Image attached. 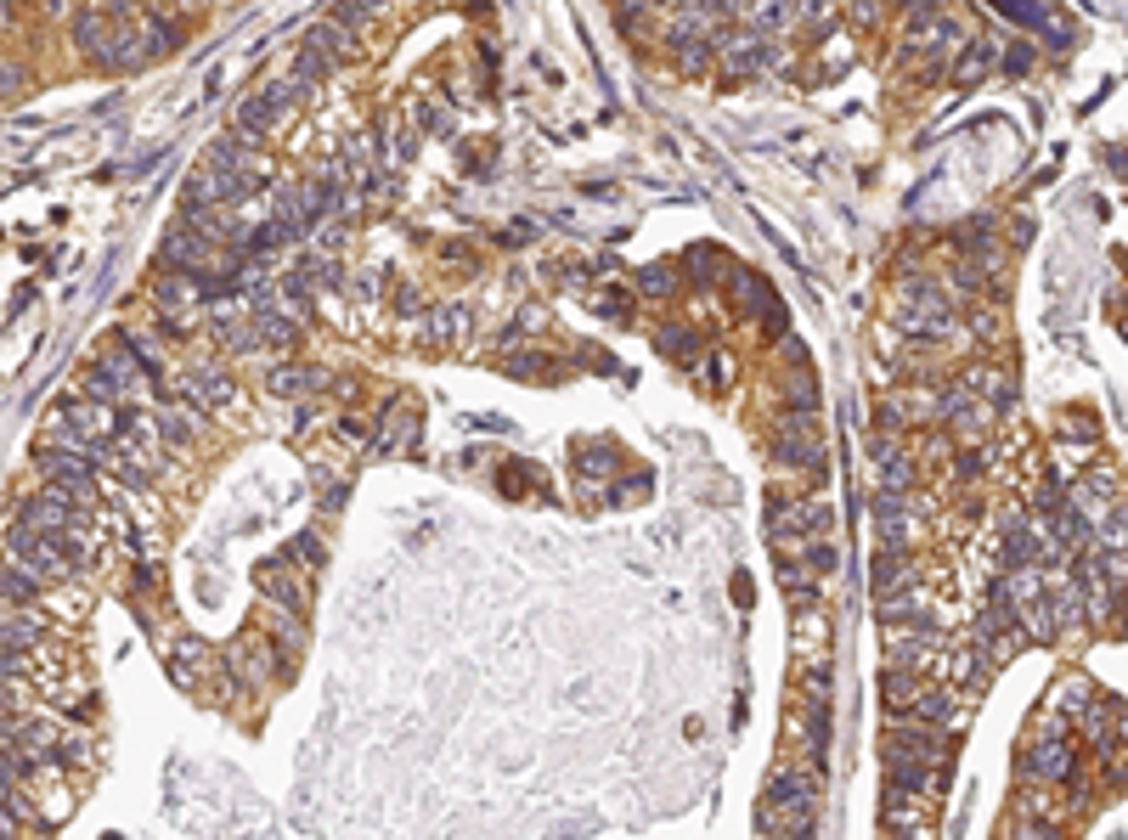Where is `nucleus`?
I'll list each match as a JSON object with an SVG mask.
<instances>
[{"instance_id":"f257e3e1","label":"nucleus","mask_w":1128,"mask_h":840,"mask_svg":"<svg viewBox=\"0 0 1128 840\" xmlns=\"http://www.w3.org/2000/svg\"><path fill=\"white\" fill-rule=\"evenodd\" d=\"M813 801H818V773L813 767H779L762 801V829L768 835H807L813 829Z\"/></svg>"},{"instance_id":"f03ea898","label":"nucleus","mask_w":1128,"mask_h":840,"mask_svg":"<svg viewBox=\"0 0 1128 840\" xmlns=\"http://www.w3.org/2000/svg\"><path fill=\"white\" fill-rule=\"evenodd\" d=\"M74 46L102 68H141L147 63L141 29H130L125 17H113V12H79L74 17Z\"/></svg>"},{"instance_id":"7ed1b4c3","label":"nucleus","mask_w":1128,"mask_h":840,"mask_svg":"<svg viewBox=\"0 0 1128 840\" xmlns=\"http://www.w3.org/2000/svg\"><path fill=\"white\" fill-rule=\"evenodd\" d=\"M886 784H909V790H931L937 784V739L925 728L886 733Z\"/></svg>"},{"instance_id":"20e7f679","label":"nucleus","mask_w":1128,"mask_h":840,"mask_svg":"<svg viewBox=\"0 0 1128 840\" xmlns=\"http://www.w3.org/2000/svg\"><path fill=\"white\" fill-rule=\"evenodd\" d=\"M717 63L728 79H762L768 68H779V46H773V34H756L751 23H739V29L717 34Z\"/></svg>"},{"instance_id":"39448f33","label":"nucleus","mask_w":1128,"mask_h":840,"mask_svg":"<svg viewBox=\"0 0 1128 840\" xmlns=\"http://www.w3.org/2000/svg\"><path fill=\"white\" fill-rule=\"evenodd\" d=\"M6 553H12V559H23V564H34L51 587H57V581H68L79 570V564L68 559V547L57 542V536H46V530H34L29 519H12V525H6Z\"/></svg>"},{"instance_id":"423d86ee","label":"nucleus","mask_w":1128,"mask_h":840,"mask_svg":"<svg viewBox=\"0 0 1128 840\" xmlns=\"http://www.w3.org/2000/svg\"><path fill=\"white\" fill-rule=\"evenodd\" d=\"M51 418L63 423V429H74V435H85V440H102V435H119V406L113 401H96V395H68Z\"/></svg>"},{"instance_id":"0eeeda50","label":"nucleus","mask_w":1128,"mask_h":840,"mask_svg":"<svg viewBox=\"0 0 1128 840\" xmlns=\"http://www.w3.org/2000/svg\"><path fill=\"white\" fill-rule=\"evenodd\" d=\"M153 299H158V316H170L175 327H192L204 311H192L198 299H204V277L198 271H164V277L153 282Z\"/></svg>"},{"instance_id":"6e6552de","label":"nucleus","mask_w":1128,"mask_h":840,"mask_svg":"<svg viewBox=\"0 0 1128 840\" xmlns=\"http://www.w3.org/2000/svg\"><path fill=\"white\" fill-rule=\"evenodd\" d=\"M779 463L790 468V474H818V468H824V440H818V429H813V412H796V418H790V429L779 435Z\"/></svg>"},{"instance_id":"1a4fd4ad","label":"nucleus","mask_w":1128,"mask_h":840,"mask_svg":"<svg viewBox=\"0 0 1128 840\" xmlns=\"http://www.w3.org/2000/svg\"><path fill=\"white\" fill-rule=\"evenodd\" d=\"M254 587H260V598H271V604H288V609H311V587H305V564H260V576H254Z\"/></svg>"},{"instance_id":"9d476101","label":"nucleus","mask_w":1128,"mask_h":840,"mask_svg":"<svg viewBox=\"0 0 1128 840\" xmlns=\"http://www.w3.org/2000/svg\"><path fill=\"white\" fill-rule=\"evenodd\" d=\"M875 530L880 547H909L914 530H920V508L909 497H875Z\"/></svg>"},{"instance_id":"9b49d317","label":"nucleus","mask_w":1128,"mask_h":840,"mask_svg":"<svg viewBox=\"0 0 1128 840\" xmlns=\"http://www.w3.org/2000/svg\"><path fill=\"white\" fill-rule=\"evenodd\" d=\"M237 677H254V683H277V671H282V660L288 654L277 649V643L266 638V632H249V638L237 643Z\"/></svg>"},{"instance_id":"f8f14e48","label":"nucleus","mask_w":1128,"mask_h":840,"mask_svg":"<svg viewBox=\"0 0 1128 840\" xmlns=\"http://www.w3.org/2000/svg\"><path fill=\"white\" fill-rule=\"evenodd\" d=\"M886 829L892 835H925V790H909V784H886Z\"/></svg>"},{"instance_id":"ddd939ff","label":"nucleus","mask_w":1128,"mask_h":840,"mask_svg":"<svg viewBox=\"0 0 1128 840\" xmlns=\"http://www.w3.org/2000/svg\"><path fill=\"white\" fill-rule=\"evenodd\" d=\"M46 587L51 581L34 570V564H23V559H12L6 553V564H0V604H40L46 598Z\"/></svg>"},{"instance_id":"4468645a","label":"nucleus","mask_w":1128,"mask_h":840,"mask_svg":"<svg viewBox=\"0 0 1128 840\" xmlns=\"http://www.w3.org/2000/svg\"><path fill=\"white\" fill-rule=\"evenodd\" d=\"M333 378L316 373V367H299V361H288V367H271L266 389L277 395V401H311V389H328Z\"/></svg>"},{"instance_id":"2eb2a0df","label":"nucleus","mask_w":1128,"mask_h":840,"mask_svg":"<svg viewBox=\"0 0 1128 840\" xmlns=\"http://www.w3.org/2000/svg\"><path fill=\"white\" fill-rule=\"evenodd\" d=\"M277 119H282V113L271 108L266 96H243V102H237V113H232V136L249 141V147H260V141L271 136V125H277Z\"/></svg>"},{"instance_id":"dca6fc26","label":"nucleus","mask_w":1128,"mask_h":840,"mask_svg":"<svg viewBox=\"0 0 1128 840\" xmlns=\"http://www.w3.org/2000/svg\"><path fill=\"white\" fill-rule=\"evenodd\" d=\"M232 395L237 389L220 367H192L187 384H181V401H192V406H232Z\"/></svg>"},{"instance_id":"f3484780","label":"nucleus","mask_w":1128,"mask_h":840,"mask_svg":"<svg viewBox=\"0 0 1128 840\" xmlns=\"http://www.w3.org/2000/svg\"><path fill=\"white\" fill-rule=\"evenodd\" d=\"M920 694H925V671H920V666H897V660H892V671L880 677V700H886L897 716H903L914 700H920Z\"/></svg>"},{"instance_id":"a211bd4d","label":"nucleus","mask_w":1128,"mask_h":840,"mask_svg":"<svg viewBox=\"0 0 1128 840\" xmlns=\"http://www.w3.org/2000/svg\"><path fill=\"white\" fill-rule=\"evenodd\" d=\"M153 435L164 440V446H192V435H198V406H158L153 418Z\"/></svg>"},{"instance_id":"6ab92c4d","label":"nucleus","mask_w":1128,"mask_h":840,"mask_svg":"<svg viewBox=\"0 0 1128 840\" xmlns=\"http://www.w3.org/2000/svg\"><path fill=\"white\" fill-rule=\"evenodd\" d=\"M260 632L266 638H277V649L288 654V649H299L305 643V626H299V609H288V604H271L266 598V609H260Z\"/></svg>"},{"instance_id":"aec40b11","label":"nucleus","mask_w":1128,"mask_h":840,"mask_svg":"<svg viewBox=\"0 0 1128 840\" xmlns=\"http://www.w3.org/2000/svg\"><path fill=\"white\" fill-rule=\"evenodd\" d=\"M57 739H63V722H51V716H23V722H12V745L17 750L51 756V750H57Z\"/></svg>"},{"instance_id":"412c9836","label":"nucleus","mask_w":1128,"mask_h":840,"mask_svg":"<svg viewBox=\"0 0 1128 840\" xmlns=\"http://www.w3.org/2000/svg\"><path fill=\"white\" fill-rule=\"evenodd\" d=\"M1021 773L1027 778H1066L1072 773V750L1055 745V739H1044V745L1027 750V762H1021Z\"/></svg>"},{"instance_id":"4be33fe9","label":"nucleus","mask_w":1128,"mask_h":840,"mask_svg":"<svg viewBox=\"0 0 1128 840\" xmlns=\"http://www.w3.org/2000/svg\"><path fill=\"white\" fill-rule=\"evenodd\" d=\"M739 23H751L756 34H779V29H790V23H796V0H751Z\"/></svg>"},{"instance_id":"5701e85b","label":"nucleus","mask_w":1128,"mask_h":840,"mask_svg":"<svg viewBox=\"0 0 1128 840\" xmlns=\"http://www.w3.org/2000/svg\"><path fill=\"white\" fill-rule=\"evenodd\" d=\"M880 621H886V626H903V621H925V592H920V587H897V592H880Z\"/></svg>"},{"instance_id":"b1692460","label":"nucleus","mask_w":1128,"mask_h":840,"mask_svg":"<svg viewBox=\"0 0 1128 840\" xmlns=\"http://www.w3.org/2000/svg\"><path fill=\"white\" fill-rule=\"evenodd\" d=\"M869 576H875V592L909 587V553H903V547H880L875 564H869Z\"/></svg>"},{"instance_id":"393cba45","label":"nucleus","mask_w":1128,"mask_h":840,"mask_svg":"<svg viewBox=\"0 0 1128 840\" xmlns=\"http://www.w3.org/2000/svg\"><path fill=\"white\" fill-rule=\"evenodd\" d=\"M463 333H469V311H463V305H435L429 322H423V339L429 344H452V339H463Z\"/></svg>"},{"instance_id":"a878e982","label":"nucleus","mask_w":1128,"mask_h":840,"mask_svg":"<svg viewBox=\"0 0 1128 840\" xmlns=\"http://www.w3.org/2000/svg\"><path fill=\"white\" fill-rule=\"evenodd\" d=\"M412 440H418V418L407 406H395L390 418L378 423V452H412Z\"/></svg>"},{"instance_id":"bb28decb","label":"nucleus","mask_w":1128,"mask_h":840,"mask_svg":"<svg viewBox=\"0 0 1128 840\" xmlns=\"http://www.w3.org/2000/svg\"><path fill=\"white\" fill-rule=\"evenodd\" d=\"M305 46H316L322 57H333V63H339V57H350V51H356V29H345V23H333V17H328V23H316V29L305 34Z\"/></svg>"},{"instance_id":"cd10ccee","label":"nucleus","mask_w":1128,"mask_h":840,"mask_svg":"<svg viewBox=\"0 0 1128 840\" xmlns=\"http://www.w3.org/2000/svg\"><path fill=\"white\" fill-rule=\"evenodd\" d=\"M655 350H660V356H672V361H689L694 350H700V333H694V327H683V322H672V327H660V333H655Z\"/></svg>"},{"instance_id":"c85d7f7f","label":"nucleus","mask_w":1128,"mask_h":840,"mask_svg":"<svg viewBox=\"0 0 1128 840\" xmlns=\"http://www.w3.org/2000/svg\"><path fill=\"white\" fill-rule=\"evenodd\" d=\"M638 288L649 299H672L677 294V271H672V265H643V271H638Z\"/></svg>"},{"instance_id":"c756f323","label":"nucleus","mask_w":1128,"mask_h":840,"mask_svg":"<svg viewBox=\"0 0 1128 840\" xmlns=\"http://www.w3.org/2000/svg\"><path fill=\"white\" fill-rule=\"evenodd\" d=\"M593 311L610 316V322H632V299L621 294V288H598V294H593Z\"/></svg>"},{"instance_id":"7c9ffc66","label":"nucleus","mask_w":1128,"mask_h":840,"mask_svg":"<svg viewBox=\"0 0 1128 840\" xmlns=\"http://www.w3.org/2000/svg\"><path fill=\"white\" fill-rule=\"evenodd\" d=\"M835 559H841V553H835V547L824 542V536H807V570H813V576H830V570H835Z\"/></svg>"},{"instance_id":"2f4dec72","label":"nucleus","mask_w":1128,"mask_h":840,"mask_svg":"<svg viewBox=\"0 0 1128 840\" xmlns=\"http://www.w3.org/2000/svg\"><path fill=\"white\" fill-rule=\"evenodd\" d=\"M288 559L305 564V570H316V564H322V536H311V530H305V536H294V542H288Z\"/></svg>"},{"instance_id":"473e14b6","label":"nucleus","mask_w":1128,"mask_h":840,"mask_svg":"<svg viewBox=\"0 0 1128 840\" xmlns=\"http://www.w3.org/2000/svg\"><path fill=\"white\" fill-rule=\"evenodd\" d=\"M987 63H993V46H976V51H965V57H959V79H965V85H976V79L987 74Z\"/></svg>"},{"instance_id":"72a5a7b5","label":"nucleus","mask_w":1128,"mask_h":840,"mask_svg":"<svg viewBox=\"0 0 1128 840\" xmlns=\"http://www.w3.org/2000/svg\"><path fill=\"white\" fill-rule=\"evenodd\" d=\"M790 401H796V412H818V384L807 378V367L796 373V395H790Z\"/></svg>"},{"instance_id":"f704fd0d","label":"nucleus","mask_w":1128,"mask_h":840,"mask_svg":"<svg viewBox=\"0 0 1128 840\" xmlns=\"http://www.w3.org/2000/svg\"><path fill=\"white\" fill-rule=\"evenodd\" d=\"M418 130H435V136H452V113H446V108H440V102H435V108H423V113H418Z\"/></svg>"},{"instance_id":"c9c22d12","label":"nucleus","mask_w":1128,"mask_h":840,"mask_svg":"<svg viewBox=\"0 0 1128 840\" xmlns=\"http://www.w3.org/2000/svg\"><path fill=\"white\" fill-rule=\"evenodd\" d=\"M852 23H858V29L880 23V0H852Z\"/></svg>"}]
</instances>
